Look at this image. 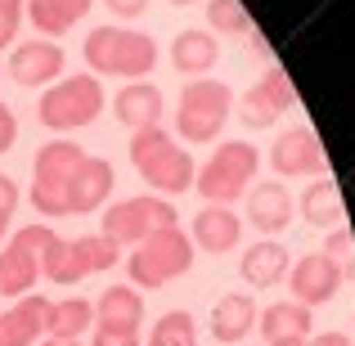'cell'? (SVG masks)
Here are the masks:
<instances>
[{"label": "cell", "mask_w": 355, "mask_h": 346, "mask_svg": "<svg viewBox=\"0 0 355 346\" xmlns=\"http://www.w3.org/2000/svg\"><path fill=\"white\" fill-rule=\"evenodd\" d=\"M86 63L104 77H126V81H144L157 63V41L135 27H95L81 45Z\"/></svg>", "instance_id": "6da1fadb"}, {"label": "cell", "mask_w": 355, "mask_h": 346, "mask_svg": "<svg viewBox=\"0 0 355 346\" xmlns=\"http://www.w3.org/2000/svg\"><path fill=\"white\" fill-rule=\"evenodd\" d=\"M130 166L157 193H184L193 184V157L166 135L162 126H139L130 135Z\"/></svg>", "instance_id": "7a4b0ae2"}, {"label": "cell", "mask_w": 355, "mask_h": 346, "mask_svg": "<svg viewBox=\"0 0 355 346\" xmlns=\"http://www.w3.org/2000/svg\"><path fill=\"white\" fill-rule=\"evenodd\" d=\"M126 270H130V279H135L139 288L171 284V279H180V275H189V270H193V239L184 230H175V225L171 230H157L153 239L135 243Z\"/></svg>", "instance_id": "3957f363"}, {"label": "cell", "mask_w": 355, "mask_h": 346, "mask_svg": "<svg viewBox=\"0 0 355 346\" xmlns=\"http://www.w3.org/2000/svg\"><path fill=\"white\" fill-rule=\"evenodd\" d=\"M99 113H104V86L99 77L81 72V77H63L59 86H50L36 104V117L41 126L50 130H77V126H90Z\"/></svg>", "instance_id": "277c9868"}, {"label": "cell", "mask_w": 355, "mask_h": 346, "mask_svg": "<svg viewBox=\"0 0 355 346\" xmlns=\"http://www.w3.org/2000/svg\"><path fill=\"white\" fill-rule=\"evenodd\" d=\"M81 148L72 139H50V144L36 153V171H32V207L41 216H68V180L81 166Z\"/></svg>", "instance_id": "5b68a950"}, {"label": "cell", "mask_w": 355, "mask_h": 346, "mask_svg": "<svg viewBox=\"0 0 355 346\" xmlns=\"http://www.w3.org/2000/svg\"><path fill=\"white\" fill-rule=\"evenodd\" d=\"M230 108H234V95H230L225 81H193V86L180 90V108H175V126L189 144H211L225 126Z\"/></svg>", "instance_id": "8992f818"}, {"label": "cell", "mask_w": 355, "mask_h": 346, "mask_svg": "<svg viewBox=\"0 0 355 346\" xmlns=\"http://www.w3.org/2000/svg\"><path fill=\"white\" fill-rule=\"evenodd\" d=\"M257 162L261 153L248 144V139H230V144H220L216 157H207V166H202L193 180H198V193L207 202H234L239 193H248L252 175H257Z\"/></svg>", "instance_id": "52a82bcc"}, {"label": "cell", "mask_w": 355, "mask_h": 346, "mask_svg": "<svg viewBox=\"0 0 355 346\" xmlns=\"http://www.w3.org/2000/svg\"><path fill=\"white\" fill-rule=\"evenodd\" d=\"M54 243V230L45 225H27L9 239V248L0 252V293L5 297H27L32 284L41 279V257Z\"/></svg>", "instance_id": "ba28073f"}, {"label": "cell", "mask_w": 355, "mask_h": 346, "mask_svg": "<svg viewBox=\"0 0 355 346\" xmlns=\"http://www.w3.org/2000/svg\"><path fill=\"white\" fill-rule=\"evenodd\" d=\"M175 225V207L166 198H126V202H113L104 211V239L113 243H144L153 239L157 230H171Z\"/></svg>", "instance_id": "9c48e42d"}, {"label": "cell", "mask_w": 355, "mask_h": 346, "mask_svg": "<svg viewBox=\"0 0 355 346\" xmlns=\"http://www.w3.org/2000/svg\"><path fill=\"white\" fill-rule=\"evenodd\" d=\"M293 104H297V86H293V77L275 63V68H266V77L239 99V121L252 126V130H261V126H270V121H279Z\"/></svg>", "instance_id": "30bf717a"}, {"label": "cell", "mask_w": 355, "mask_h": 346, "mask_svg": "<svg viewBox=\"0 0 355 346\" xmlns=\"http://www.w3.org/2000/svg\"><path fill=\"white\" fill-rule=\"evenodd\" d=\"M63 63H68V54H63L54 41L36 36V41L14 45L5 72H9V81H14V86H50V81L63 77Z\"/></svg>", "instance_id": "8fae6325"}, {"label": "cell", "mask_w": 355, "mask_h": 346, "mask_svg": "<svg viewBox=\"0 0 355 346\" xmlns=\"http://www.w3.org/2000/svg\"><path fill=\"white\" fill-rule=\"evenodd\" d=\"M270 166L279 175H320L329 166V157H324L320 135L311 126H293L270 144Z\"/></svg>", "instance_id": "7c38bea8"}, {"label": "cell", "mask_w": 355, "mask_h": 346, "mask_svg": "<svg viewBox=\"0 0 355 346\" xmlns=\"http://www.w3.org/2000/svg\"><path fill=\"white\" fill-rule=\"evenodd\" d=\"M342 266L333 257H324V252H311V257H302L293 266V297L302 306H320V302H329L333 293L342 288Z\"/></svg>", "instance_id": "4fadbf2b"}, {"label": "cell", "mask_w": 355, "mask_h": 346, "mask_svg": "<svg viewBox=\"0 0 355 346\" xmlns=\"http://www.w3.org/2000/svg\"><path fill=\"white\" fill-rule=\"evenodd\" d=\"M113 193V166L104 162V157H81L77 175L68 180V216L77 211V216H86V211L104 207V198Z\"/></svg>", "instance_id": "5bb4252c"}, {"label": "cell", "mask_w": 355, "mask_h": 346, "mask_svg": "<svg viewBox=\"0 0 355 346\" xmlns=\"http://www.w3.org/2000/svg\"><path fill=\"white\" fill-rule=\"evenodd\" d=\"M45 315H50V302H45V297L27 293L23 302H14L0 315V346H32L45 333Z\"/></svg>", "instance_id": "9a60e30c"}, {"label": "cell", "mask_w": 355, "mask_h": 346, "mask_svg": "<svg viewBox=\"0 0 355 346\" xmlns=\"http://www.w3.org/2000/svg\"><path fill=\"white\" fill-rule=\"evenodd\" d=\"M41 275L54 279V284H63V288H72L86 275H95V270H90V257H86V243L81 239H59V234H54V243L41 257Z\"/></svg>", "instance_id": "2e32d148"}, {"label": "cell", "mask_w": 355, "mask_h": 346, "mask_svg": "<svg viewBox=\"0 0 355 346\" xmlns=\"http://www.w3.org/2000/svg\"><path fill=\"white\" fill-rule=\"evenodd\" d=\"M288 266H293V257H288V248H284V243L261 239L257 248H248V252H243L239 275L248 279L252 288H275L279 279H288Z\"/></svg>", "instance_id": "e0dca14e"}, {"label": "cell", "mask_w": 355, "mask_h": 346, "mask_svg": "<svg viewBox=\"0 0 355 346\" xmlns=\"http://www.w3.org/2000/svg\"><path fill=\"white\" fill-rule=\"evenodd\" d=\"M239 239H243V220L230 207H220V202H207V207L193 216V243L216 252V257L230 252V248H239Z\"/></svg>", "instance_id": "ac0fdd59"}, {"label": "cell", "mask_w": 355, "mask_h": 346, "mask_svg": "<svg viewBox=\"0 0 355 346\" xmlns=\"http://www.w3.org/2000/svg\"><path fill=\"white\" fill-rule=\"evenodd\" d=\"M162 108H166L162 90L148 86V81H130V86H121L117 99H113L117 121H126V126H135V130L139 126H157V121H162Z\"/></svg>", "instance_id": "d6986e66"}, {"label": "cell", "mask_w": 355, "mask_h": 346, "mask_svg": "<svg viewBox=\"0 0 355 346\" xmlns=\"http://www.w3.org/2000/svg\"><path fill=\"white\" fill-rule=\"evenodd\" d=\"M248 220L257 230H284L293 220V193L279 180H261L257 189H248Z\"/></svg>", "instance_id": "ffe728a7"}, {"label": "cell", "mask_w": 355, "mask_h": 346, "mask_svg": "<svg viewBox=\"0 0 355 346\" xmlns=\"http://www.w3.org/2000/svg\"><path fill=\"white\" fill-rule=\"evenodd\" d=\"M216 59H220V45H216L211 32L184 27V32L171 41V63H175V72H184V77H202V72H211Z\"/></svg>", "instance_id": "44dd1931"}, {"label": "cell", "mask_w": 355, "mask_h": 346, "mask_svg": "<svg viewBox=\"0 0 355 346\" xmlns=\"http://www.w3.org/2000/svg\"><path fill=\"white\" fill-rule=\"evenodd\" d=\"M90 5L95 0H27V18H32V27L45 36V41H54V36H63L68 27H77V18L90 14Z\"/></svg>", "instance_id": "7402d4cb"}, {"label": "cell", "mask_w": 355, "mask_h": 346, "mask_svg": "<svg viewBox=\"0 0 355 346\" xmlns=\"http://www.w3.org/2000/svg\"><path fill=\"white\" fill-rule=\"evenodd\" d=\"M139 320H144V302H139L135 288L113 284L104 297L95 302V324L99 329H121V333H139Z\"/></svg>", "instance_id": "603a6c76"}, {"label": "cell", "mask_w": 355, "mask_h": 346, "mask_svg": "<svg viewBox=\"0 0 355 346\" xmlns=\"http://www.w3.org/2000/svg\"><path fill=\"white\" fill-rule=\"evenodd\" d=\"M257 324V306L243 293H225L216 306H211V338L239 346V338H248V329Z\"/></svg>", "instance_id": "cb8c5ba5"}, {"label": "cell", "mask_w": 355, "mask_h": 346, "mask_svg": "<svg viewBox=\"0 0 355 346\" xmlns=\"http://www.w3.org/2000/svg\"><path fill=\"white\" fill-rule=\"evenodd\" d=\"M261 338L270 346L275 342H293V338H311V306L302 302H275L261 315Z\"/></svg>", "instance_id": "d4e9b609"}, {"label": "cell", "mask_w": 355, "mask_h": 346, "mask_svg": "<svg viewBox=\"0 0 355 346\" xmlns=\"http://www.w3.org/2000/svg\"><path fill=\"white\" fill-rule=\"evenodd\" d=\"M302 216L311 220L315 230L342 225V216H347V202H342V189H338L333 180H315L311 189L302 193Z\"/></svg>", "instance_id": "484cf974"}, {"label": "cell", "mask_w": 355, "mask_h": 346, "mask_svg": "<svg viewBox=\"0 0 355 346\" xmlns=\"http://www.w3.org/2000/svg\"><path fill=\"white\" fill-rule=\"evenodd\" d=\"M90 324H95V302H81V297L50 302V315H45V333L50 338H81Z\"/></svg>", "instance_id": "4316f807"}, {"label": "cell", "mask_w": 355, "mask_h": 346, "mask_svg": "<svg viewBox=\"0 0 355 346\" xmlns=\"http://www.w3.org/2000/svg\"><path fill=\"white\" fill-rule=\"evenodd\" d=\"M148 346H198V324L189 311H166L148 333Z\"/></svg>", "instance_id": "83f0119b"}, {"label": "cell", "mask_w": 355, "mask_h": 346, "mask_svg": "<svg viewBox=\"0 0 355 346\" xmlns=\"http://www.w3.org/2000/svg\"><path fill=\"white\" fill-rule=\"evenodd\" d=\"M207 23L220 36H243L252 27V18L243 9V0H207Z\"/></svg>", "instance_id": "f1b7e54d"}, {"label": "cell", "mask_w": 355, "mask_h": 346, "mask_svg": "<svg viewBox=\"0 0 355 346\" xmlns=\"http://www.w3.org/2000/svg\"><path fill=\"white\" fill-rule=\"evenodd\" d=\"M324 257H333L342 266V275L355 279V234L351 230H329V248H324Z\"/></svg>", "instance_id": "f546056e"}, {"label": "cell", "mask_w": 355, "mask_h": 346, "mask_svg": "<svg viewBox=\"0 0 355 346\" xmlns=\"http://www.w3.org/2000/svg\"><path fill=\"white\" fill-rule=\"evenodd\" d=\"M18 23H23V0H0V50L18 36Z\"/></svg>", "instance_id": "4dcf8cb0"}, {"label": "cell", "mask_w": 355, "mask_h": 346, "mask_svg": "<svg viewBox=\"0 0 355 346\" xmlns=\"http://www.w3.org/2000/svg\"><path fill=\"white\" fill-rule=\"evenodd\" d=\"M14 207H18V184L9 180V175H0V234H5L9 216H14Z\"/></svg>", "instance_id": "1f68e13d"}, {"label": "cell", "mask_w": 355, "mask_h": 346, "mask_svg": "<svg viewBox=\"0 0 355 346\" xmlns=\"http://www.w3.org/2000/svg\"><path fill=\"white\" fill-rule=\"evenodd\" d=\"M14 139H18V117H14V108L0 104V153H9Z\"/></svg>", "instance_id": "d6a6232c"}, {"label": "cell", "mask_w": 355, "mask_h": 346, "mask_svg": "<svg viewBox=\"0 0 355 346\" xmlns=\"http://www.w3.org/2000/svg\"><path fill=\"white\" fill-rule=\"evenodd\" d=\"M95 346H139V333H121V329H95Z\"/></svg>", "instance_id": "836d02e7"}, {"label": "cell", "mask_w": 355, "mask_h": 346, "mask_svg": "<svg viewBox=\"0 0 355 346\" xmlns=\"http://www.w3.org/2000/svg\"><path fill=\"white\" fill-rule=\"evenodd\" d=\"M108 5V14H117V18H139L148 9V0H104Z\"/></svg>", "instance_id": "e575fe53"}, {"label": "cell", "mask_w": 355, "mask_h": 346, "mask_svg": "<svg viewBox=\"0 0 355 346\" xmlns=\"http://www.w3.org/2000/svg\"><path fill=\"white\" fill-rule=\"evenodd\" d=\"M306 346H355L347 333H324V338H306Z\"/></svg>", "instance_id": "d590c367"}, {"label": "cell", "mask_w": 355, "mask_h": 346, "mask_svg": "<svg viewBox=\"0 0 355 346\" xmlns=\"http://www.w3.org/2000/svg\"><path fill=\"white\" fill-rule=\"evenodd\" d=\"M41 346H81V342H77V338H45Z\"/></svg>", "instance_id": "8d00e7d4"}, {"label": "cell", "mask_w": 355, "mask_h": 346, "mask_svg": "<svg viewBox=\"0 0 355 346\" xmlns=\"http://www.w3.org/2000/svg\"><path fill=\"white\" fill-rule=\"evenodd\" d=\"M275 346H306V338H293V342H275Z\"/></svg>", "instance_id": "74e56055"}, {"label": "cell", "mask_w": 355, "mask_h": 346, "mask_svg": "<svg viewBox=\"0 0 355 346\" xmlns=\"http://www.w3.org/2000/svg\"><path fill=\"white\" fill-rule=\"evenodd\" d=\"M171 5H193V0H171Z\"/></svg>", "instance_id": "f35d334b"}]
</instances>
